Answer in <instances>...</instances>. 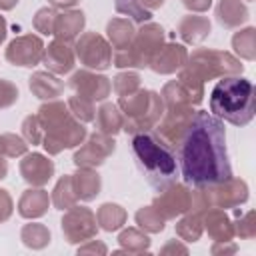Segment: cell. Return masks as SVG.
I'll list each match as a JSON object with an SVG mask.
<instances>
[{
    "mask_svg": "<svg viewBox=\"0 0 256 256\" xmlns=\"http://www.w3.org/2000/svg\"><path fill=\"white\" fill-rule=\"evenodd\" d=\"M182 176L196 190L232 178L226 152V130L220 118L198 110L178 140Z\"/></svg>",
    "mask_w": 256,
    "mask_h": 256,
    "instance_id": "1",
    "label": "cell"
},
{
    "mask_svg": "<svg viewBox=\"0 0 256 256\" xmlns=\"http://www.w3.org/2000/svg\"><path fill=\"white\" fill-rule=\"evenodd\" d=\"M132 156L136 160V166L140 168L146 182L162 192L170 184L176 182L178 174V162L172 146L158 134L150 130H142L132 134Z\"/></svg>",
    "mask_w": 256,
    "mask_h": 256,
    "instance_id": "2",
    "label": "cell"
},
{
    "mask_svg": "<svg viewBox=\"0 0 256 256\" xmlns=\"http://www.w3.org/2000/svg\"><path fill=\"white\" fill-rule=\"evenodd\" d=\"M210 110L220 120L244 126L254 118V86L242 76H224L210 94Z\"/></svg>",
    "mask_w": 256,
    "mask_h": 256,
    "instance_id": "3",
    "label": "cell"
},
{
    "mask_svg": "<svg viewBox=\"0 0 256 256\" xmlns=\"http://www.w3.org/2000/svg\"><path fill=\"white\" fill-rule=\"evenodd\" d=\"M38 120L42 124V146L50 154H58L64 148H72L82 142L86 136V128L80 120L70 112L64 102H50L38 110Z\"/></svg>",
    "mask_w": 256,
    "mask_h": 256,
    "instance_id": "4",
    "label": "cell"
},
{
    "mask_svg": "<svg viewBox=\"0 0 256 256\" xmlns=\"http://www.w3.org/2000/svg\"><path fill=\"white\" fill-rule=\"evenodd\" d=\"M118 106L122 108V116H124L122 128L130 134L150 130L164 112L162 98L150 90H136L128 96H120Z\"/></svg>",
    "mask_w": 256,
    "mask_h": 256,
    "instance_id": "5",
    "label": "cell"
},
{
    "mask_svg": "<svg viewBox=\"0 0 256 256\" xmlns=\"http://www.w3.org/2000/svg\"><path fill=\"white\" fill-rule=\"evenodd\" d=\"M162 40H164V30L156 24H146L138 32H134V38L126 48L112 52V62L118 68L150 66L152 58L162 48Z\"/></svg>",
    "mask_w": 256,
    "mask_h": 256,
    "instance_id": "6",
    "label": "cell"
},
{
    "mask_svg": "<svg viewBox=\"0 0 256 256\" xmlns=\"http://www.w3.org/2000/svg\"><path fill=\"white\" fill-rule=\"evenodd\" d=\"M188 70L192 74H196L202 82L216 78V76H232L242 72V64L230 56L228 52H220V50H196L190 56L188 62Z\"/></svg>",
    "mask_w": 256,
    "mask_h": 256,
    "instance_id": "7",
    "label": "cell"
},
{
    "mask_svg": "<svg viewBox=\"0 0 256 256\" xmlns=\"http://www.w3.org/2000/svg\"><path fill=\"white\" fill-rule=\"evenodd\" d=\"M80 62L88 68L94 70H104L112 64V48L106 44V40L94 32L84 34L76 42V52H74Z\"/></svg>",
    "mask_w": 256,
    "mask_h": 256,
    "instance_id": "8",
    "label": "cell"
},
{
    "mask_svg": "<svg viewBox=\"0 0 256 256\" xmlns=\"http://www.w3.org/2000/svg\"><path fill=\"white\" fill-rule=\"evenodd\" d=\"M192 206H194V194L186 186H180V184H170L154 200V208L164 220L176 218V216L188 212Z\"/></svg>",
    "mask_w": 256,
    "mask_h": 256,
    "instance_id": "9",
    "label": "cell"
},
{
    "mask_svg": "<svg viewBox=\"0 0 256 256\" xmlns=\"http://www.w3.org/2000/svg\"><path fill=\"white\" fill-rule=\"evenodd\" d=\"M62 232L68 242H82L96 234V216L88 208H70V212L62 218Z\"/></svg>",
    "mask_w": 256,
    "mask_h": 256,
    "instance_id": "10",
    "label": "cell"
},
{
    "mask_svg": "<svg viewBox=\"0 0 256 256\" xmlns=\"http://www.w3.org/2000/svg\"><path fill=\"white\" fill-rule=\"evenodd\" d=\"M68 86L76 92V96L90 100V102L104 100L112 90V84L106 76H98V74H92L88 70H80V72L72 74Z\"/></svg>",
    "mask_w": 256,
    "mask_h": 256,
    "instance_id": "11",
    "label": "cell"
},
{
    "mask_svg": "<svg viewBox=\"0 0 256 256\" xmlns=\"http://www.w3.org/2000/svg\"><path fill=\"white\" fill-rule=\"evenodd\" d=\"M194 110L192 104H178V106H168L166 116L158 124V136H162L170 146L178 144L180 136L184 134L188 122L192 120Z\"/></svg>",
    "mask_w": 256,
    "mask_h": 256,
    "instance_id": "12",
    "label": "cell"
},
{
    "mask_svg": "<svg viewBox=\"0 0 256 256\" xmlns=\"http://www.w3.org/2000/svg\"><path fill=\"white\" fill-rule=\"evenodd\" d=\"M44 56V44L38 36H20L6 48V60L14 66H36Z\"/></svg>",
    "mask_w": 256,
    "mask_h": 256,
    "instance_id": "13",
    "label": "cell"
},
{
    "mask_svg": "<svg viewBox=\"0 0 256 256\" xmlns=\"http://www.w3.org/2000/svg\"><path fill=\"white\" fill-rule=\"evenodd\" d=\"M114 152V140L102 132L92 134L90 140L74 154V164L78 168H94L100 166Z\"/></svg>",
    "mask_w": 256,
    "mask_h": 256,
    "instance_id": "14",
    "label": "cell"
},
{
    "mask_svg": "<svg viewBox=\"0 0 256 256\" xmlns=\"http://www.w3.org/2000/svg\"><path fill=\"white\" fill-rule=\"evenodd\" d=\"M20 172H22V178L32 186H44L54 174V164L42 154H28L20 162Z\"/></svg>",
    "mask_w": 256,
    "mask_h": 256,
    "instance_id": "15",
    "label": "cell"
},
{
    "mask_svg": "<svg viewBox=\"0 0 256 256\" xmlns=\"http://www.w3.org/2000/svg\"><path fill=\"white\" fill-rule=\"evenodd\" d=\"M42 60H44L48 70H52L56 74H66L74 66V50L68 46V42L54 40L48 46V50L44 52Z\"/></svg>",
    "mask_w": 256,
    "mask_h": 256,
    "instance_id": "16",
    "label": "cell"
},
{
    "mask_svg": "<svg viewBox=\"0 0 256 256\" xmlns=\"http://www.w3.org/2000/svg\"><path fill=\"white\" fill-rule=\"evenodd\" d=\"M186 58H188V54H186V48L184 46H180V44H168V46H162L156 52V56L152 58L150 66L158 74H170V72L178 70L182 64H186Z\"/></svg>",
    "mask_w": 256,
    "mask_h": 256,
    "instance_id": "17",
    "label": "cell"
},
{
    "mask_svg": "<svg viewBox=\"0 0 256 256\" xmlns=\"http://www.w3.org/2000/svg\"><path fill=\"white\" fill-rule=\"evenodd\" d=\"M84 14L80 10H70V12H64L60 16H56L54 20V34L58 40L62 42H70L74 40L80 30L84 28Z\"/></svg>",
    "mask_w": 256,
    "mask_h": 256,
    "instance_id": "18",
    "label": "cell"
},
{
    "mask_svg": "<svg viewBox=\"0 0 256 256\" xmlns=\"http://www.w3.org/2000/svg\"><path fill=\"white\" fill-rule=\"evenodd\" d=\"M48 204H50V198L46 190H26L18 202V212L24 218H36L46 212Z\"/></svg>",
    "mask_w": 256,
    "mask_h": 256,
    "instance_id": "19",
    "label": "cell"
},
{
    "mask_svg": "<svg viewBox=\"0 0 256 256\" xmlns=\"http://www.w3.org/2000/svg\"><path fill=\"white\" fill-rule=\"evenodd\" d=\"M178 32L184 42L196 44L210 34V22L204 16H186L178 24Z\"/></svg>",
    "mask_w": 256,
    "mask_h": 256,
    "instance_id": "20",
    "label": "cell"
},
{
    "mask_svg": "<svg viewBox=\"0 0 256 256\" xmlns=\"http://www.w3.org/2000/svg\"><path fill=\"white\" fill-rule=\"evenodd\" d=\"M72 184H74V192L78 200H92L100 192V176L92 172L90 168H82V172L74 174Z\"/></svg>",
    "mask_w": 256,
    "mask_h": 256,
    "instance_id": "21",
    "label": "cell"
},
{
    "mask_svg": "<svg viewBox=\"0 0 256 256\" xmlns=\"http://www.w3.org/2000/svg\"><path fill=\"white\" fill-rule=\"evenodd\" d=\"M218 22L226 28H234L248 18V10L240 0H220L216 8Z\"/></svg>",
    "mask_w": 256,
    "mask_h": 256,
    "instance_id": "22",
    "label": "cell"
},
{
    "mask_svg": "<svg viewBox=\"0 0 256 256\" xmlns=\"http://www.w3.org/2000/svg\"><path fill=\"white\" fill-rule=\"evenodd\" d=\"M62 88H64V84L58 80V78H54L52 74H48V72H36L32 78H30V90L38 96V98H56V96H60V92H62Z\"/></svg>",
    "mask_w": 256,
    "mask_h": 256,
    "instance_id": "23",
    "label": "cell"
},
{
    "mask_svg": "<svg viewBox=\"0 0 256 256\" xmlns=\"http://www.w3.org/2000/svg\"><path fill=\"white\" fill-rule=\"evenodd\" d=\"M122 124H124V116L114 104H104L96 112V126L106 136H114L122 128Z\"/></svg>",
    "mask_w": 256,
    "mask_h": 256,
    "instance_id": "24",
    "label": "cell"
},
{
    "mask_svg": "<svg viewBox=\"0 0 256 256\" xmlns=\"http://www.w3.org/2000/svg\"><path fill=\"white\" fill-rule=\"evenodd\" d=\"M204 224H206V230L212 238L220 240V242H228L234 234L232 230V224L228 220V216L222 212V210H210L204 218Z\"/></svg>",
    "mask_w": 256,
    "mask_h": 256,
    "instance_id": "25",
    "label": "cell"
},
{
    "mask_svg": "<svg viewBox=\"0 0 256 256\" xmlns=\"http://www.w3.org/2000/svg\"><path fill=\"white\" fill-rule=\"evenodd\" d=\"M108 36L112 40V48L114 50H122L134 38V26H132V22H128L124 18H114V20L108 22Z\"/></svg>",
    "mask_w": 256,
    "mask_h": 256,
    "instance_id": "26",
    "label": "cell"
},
{
    "mask_svg": "<svg viewBox=\"0 0 256 256\" xmlns=\"http://www.w3.org/2000/svg\"><path fill=\"white\" fill-rule=\"evenodd\" d=\"M124 220H126V212L118 204H102L96 214V222H100L102 228L108 232L118 230L124 224Z\"/></svg>",
    "mask_w": 256,
    "mask_h": 256,
    "instance_id": "27",
    "label": "cell"
},
{
    "mask_svg": "<svg viewBox=\"0 0 256 256\" xmlns=\"http://www.w3.org/2000/svg\"><path fill=\"white\" fill-rule=\"evenodd\" d=\"M76 200H78V196H76V192H74V184H72V176H64L58 184H56V188H54V194H52V202H54V206H58L60 210H68V208H72L74 204H76Z\"/></svg>",
    "mask_w": 256,
    "mask_h": 256,
    "instance_id": "28",
    "label": "cell"
},
{
    "mask_svg": "<svg viewBox=\"0 0 256 256\" xmlns=\"http://www.w3.org/2000/svg\"><path fill=\"white\" fill-rule=\"evenodd\" d=\"M22 240L30 248H44L50 242V232L42 224H26L22 228Z\"/></svg>",
    "mask_w": 256,
    "mask_h": 256,
    "instance_id": "29",
    "label": "cell"
},
{
    "mask_svg": "<svg viewBox=\"0 0 256 256\" xmlns=\"http://www.w3.org/2000/svg\"><path fill=\"white\" fill-rule=\"evenodd\" d=\"M136 222L140 228L148 230V232H160L164 228V218L156 212L154 206H146V208H140L136 212Z\"/></svg>",
    "mask_w": 256,
    "mask_h": 256,
    "instance_id": "30",
    "label": "cell"
},
{
    "mask_svg": "<svg viewBox=\"0 0 256 256\" xmlns=\"http://www.w3.org/2000/svg\"><path fill=\"white\" fill-rule=\"evenodd\" d=\"M116 10L122 14H128L136 22H146L152 16L150 10H146L140 0H116Z\"/></svg>",
    "mask_w": 256,
    "mask_h": 256,
    "instance_id": "31",
    "label": "cell"
},
{
    "mask_svg": "<svg viewBox=\"0 0 256 256\" xmlns=\"http://www.w3.org/2000/svg\"><path fill=\"white\" fill-rule=\"evenodd\" d=\"M232 44L240 56L252 60L254 58V28H246V30L238 32L232 38Z\"/></svg>",
    "mask_w": 256,
    "mask_h": 256,
    "instance_id": "32",
    "label": "cell"
},
{
    "mask_svg": "<svg viewBox=\"0 0 256 256\" xmlns=\"http://www.w3.org/2000/svg\"><path fill=\"white\" fill-rule=\"evenodd\" d=\"M118 240H120V244L126 246V250H130V252L144 250V248H148V244H150L148 236L142 234V232H138L136 228H128V230H124V232L120 234Z\"/></svg>",
    "mask_w": 256,
    "mask_h": 256,
    "instance_id": "33",
    "label": "cell"
},
{
    "mask_svg": "<svg viewBox=\"0 0 256 256\" xmlns=\"http://www.w3.org/2000/svg\"><path fill=\"white\" fill-rule=\"evenodd\" d=\"M112 88H114V92L118 96H128V94H132V92H136L140 88V76L138 74H130V72L118 74L114 78Z\"/></svg>",
    "mask_w": 256,
    "mask_h": 256,
    "instance_id": "34",
    "label": "cell"
},
{
    "mask_svg": "<svg viewBox=\"0 0 256 256\" xmlns=\"http://www.w3.org/2000/svg\"><path fill=\"white\" fill-rule=\"evenodd\" d=\"M200 232H202V226H200V216L198 214H190V216H186L178 222V234L182 238H186L188 242L198 240Z\"/></svg>",
    "mask_w": 256,
    "mask_h": 256,
    "instance_id": "35",
    "label": "cell"
},
{
    "mask_svg": "<svg viewBox=\"0 0 256 256\" xmlns=\"http://www.w3.org/2000/svg\"><path fill=\"white\" fill-rule=\"evenodd\" d=\"M0 152L6 156H20L26 152V142L16 134H2L0 136Z\"/></svg>",
    "mask_w": 256,
    "mask_h": 256,
    "instance_id": "36",
    "label": "cell"
},
{
    "mask_svg": "<svg viewBox=\"0 0 256 256\" xmlns=\"http://www.w3.org/2000/svg\"><path fill=\"white\" fill-rule=\"evenodd\" d=\"M68 108L76 118H82V120H92L94 118V102L84 100L76 94L68 100Z\"/></svg>",
    "mask_w": 256,
    "mask_h": 256,
    "instance_id": "37",
    "label": "cell"
},
{
    "mask_svg": "<svg viewBox=\"0 0 256 256\" xmlns=\"http://www.w3.org/2000/svg\"><path fill=\"white\" fill-rule=\"evenodd\" d=\"M54 20H56V14L54 10L50 8H40L34 16V26L38 32L42 34H54Z\"/></svg>",
    "mask_w": 256,
    "mask_h": 256,
    "instance_id": "38",
    "label": "cell"
},
{
    "mask_svg": "<svg viewBox=\"0 0 256 256\" xmlns=\"http://www.w3.org/2000/svg\"><path fill=\"white\" fill-rule=\"evenodd\" d=\"M24 128V136L28 138V142L32 144H42V138H44V132H42V124L38 120V116H28L22 124Z\"/></svg>",
    "mask_w": 256,
    "mask_h": 256,
    "instance_id": "39",
    "label": "cell"
},
{
    "mask_svg": "<svg viewBox=\"0 0 256 256\" xmlns=\"http://www.w3.org/2000/svg\"><path fill=\"white\" fill-rule=\"evenodd\" d=\"M16 100H18V88L12 82L0 78V108H6Z\"/></svg>",
    "mask_w": 256,
    "mask_h": 256,
    "instance_id": "40",
    "label": "cell"
},
{
    "mask_svg": "<svg viewBox=\"0 0 256 256\" xmlns=\"http://www.w3.org/2000/svg\"><path fill=\"white\" fill-rule=\"evenodd\" d=\"M12 212V200L6 194V190H0V222H4Z\"/></svg>",
    "mask_w": 256,
    "mask_h": 256,
    "instance_id": "41",
    "label": "cell"
},
{
    "mask_svg": "<svg viewBox=\"0 0 256 256\" xmlns=\"http://www.w3.org/2000/svg\"><path fill=\"white\" fill-rule=\"evenodd\" d=\"M182 4L188 8V10H196V12H204L210 8L212 0H182Z\"/></svg>",
    "mask_w": 256,
    "mask_h": 256,
    "instance_id": "42",
    "label": "cell"
},
{
    "mask_svg": "<svg viewBox=\"0 0 256 256\" xmlns=\"http://www.w3.org/2000/svg\"><path fill=\"white\" fill-rule=\"evenodd\" d=\"M50 4H52V6H56V8H64V10H68V8L76 6V4H78V0H50Z\"/></svg>",
    "mask_w": 256,
    "mask_h": 256,
    "instance_id": "43",
    "label": "cell"
},
{
    "mask_svg": "<svg viewBox=\"0 0 256 256\" xmlns=\"http://www.w3.org/2000/svg\"><path fill=\"white\" fill-rule=\"evenodd\" d=\"M140 2H142V6L146 10H152V8H158V6L164 4V0H140Z\"/></svg>",
    "mask_w": 256,
    "mask_h": 256,
    "instance_id": "44",
    "label": "cell"
},
{
    "mask_svg": "<svg viewBox=\"0 0 256 256\" xmlns=\"http://www.w3.org/2000/svg\"><path fill=\"white\" fill-rule=\"evenodd\" d=\"M88 250H98V252H106V246L104 244H92V246H86V248H80L78 252H88Z\"/></svg>",
    "mask_w": 256,
    "mask_h": 256,
    "instance_id": "45",
    "label": "cell"
},
{
    "mask_svg": "<svg viewBox=\"0 0 256 256\" xmlns=\"http://www.w3.org/2000/svg\"><path fill=\"white\" fill-rule=\"evenodd\" d=\"M18 4V0H0V8L2 10H10V8H14Z\"/></svg>",
    "mask_w": 256,
    "mask_h": 256,
    "instance_id": "46",
    "label": "cell"
},
{
    "mask_svg": "<svg viewBox=\"0 0 256 256\" xmlns=\"http://www.w3.org/2000/svg\"><path fill=\"white\" fill-rule=\"evenodd\" d=\"M6 170H8V166H6V160L2 158V152H0V180L6 176Z\"/></svg>",
    "mask_w": 256,
    "mask_h": 256,
    "instance_id": "47",
    "label": "cell"
},
{
    "mask_svg": "<svg viewBox=\"0 0 256 256\" xmlns=\"http://www.w3.org/2000/svg\"><path fill=\"white\" fill-rule=\"evenodd\" d=\"M6 38V20L0 16V42Z\"/></svg>",
    "mask_w": 256,
    "mask_h": 256,
    "instance_id": "48",
    "label": "cell"
}]
</instances>
